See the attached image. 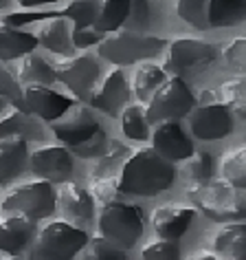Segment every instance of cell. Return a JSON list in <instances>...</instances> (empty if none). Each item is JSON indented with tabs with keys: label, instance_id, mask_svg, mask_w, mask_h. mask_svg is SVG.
I'll list each match as a JSON object with an SVG mask.
<instances>
[{
	"label": "cell",
	"instance_id": "1",
	"mask_svg": "<svg viewBox=\"0 0 246 260\" xmlns=\"http://www.w3.org/2000/svg\"><path fill=\"white\" fill-rule=\"evenodd\" d=\"M176 177V168L172 161L163 159L152 148L132 152L123 161L119 174V190L134 197H156L170 190Z\"/></svg>",
	"mask_w": 246,
	"mask_h": 260
},
{
	"label": "cell",
	"instance_id": "2",
	"mask_svg": "<svg viewBox=\"0 0 246 260\" xmlns=\"http://www.w3.org/2000/svg\"><path fill=\"white\" fill-rule=\"evenodd\" d=\"M187 197L200 212L216 223H237L244 218V197L242 190L229 185L222 179L193 181Z\"/></svg>",
	"mask_w": 246,
	"mask_h": 260
},
{
	"label": "cell",
	"instance_id": "3",
	"mask_svg": "<svg viewBox=\"0 0 246 260\" xmlns=\"http://www.w3.org/2000/svg\"><path fill=\"white\" fill-rule=\"evenodd\" d=\"M163 49H165V40L154 36H143L139 31H130V29L110 31L97 44V51H99L103 60L119 64V67H123V64L128 67V64H134L139 60L156 57Z\"/></svg>",
	"mask_w": 246,
	"mask_h": 260
},
{
	"label": "cell",
	"instance_id": "4",
	"mask_svg": "<svg viewBox=\"0 0 246 260\" xmlns=\"http://www.w3.org/2000/svg\"><path fill=\"white\" fill-rule=\"evenodd\" d=\"M88 234L66 220H53L44 225L35 236L29 260H70L88 243Z\"/></svg>",
	"mask_w": 246,
	"mask_h": 260
},
{
	"label": "cell",
	"instance_id": "5",
	"mask_svg": "<svg viewBox=\"0 0 246 260\" xmlns=\"http://www.w3.org/2000/svg\"><path fill=\"white\" fill-rule=\"evenodd\" d=\"M55 212V190L49 181H29L0 194V214H18V216L42 220Z\"/></svg>",
	"mask_w": 246,
	"mask_h": 260
},
{
	"label": "cell",
	"instance_id": "6",
	"mask_svg": "<svg viewBox=\"0 0 246 260\" xmlns=\"http://www.w3.org/2000/svg\"><path fill=\"white\" fill-rule=\"evenodd\" d=\"M99 236L110 240L119 249H132L143 234V210L139 205L112 203L99 210L97 218Z\"/></svg>",
	"mask_w": 246,
	"mask_h": 260
},
{
	"label": "cell",
	"instance_id": "7",
	"mask_svg": "<svg viewBox=\"0 0 246 260\" xmlns=\"http://www.w3.org/2000/svg\"><path fill=\"white\" fill-rule=\"evenodd\" d=\"M196 106V97L189 86L180 77H167L160 86L154 90L145 104V119L147 123H163V121H178L187 117Z\"/></svg>",
	"mask_w": 246,
	"mask_h": 260
},
{
	"label": "cell",
	"instance_id": "8",
	"mask_svg": "<svg viewBox=\"0 0 246 260\" xmlns=\"http://www.w3.org/2000/svg\"><path fill=\"white\" fill-rule=\"evenodd\" d=\"M196 102L198 106L196 110H191L189 128L198 139L216 141L233 133V115L224 104L218 102L216 90H202L196 97Z\"/></svg>",
	"mask_w": 246,
	"mask_h": 260
},
{
	"label": "cell",
	"instance_id": "9",
	"mask_svg": "<svg viewBox=\"0 0 246 260\" xmlns=\"http://www.w3.org/2000/svg\"><path fill=\"white\" fill-rule=\"evenodd\" d=\"M216 57V47L198 38H176L170 49H167L163 69L165 73H174L176 77L189 73V71H200L209 67Z\"/></svg>",
	"mask_w": 246,
	"mask_h": 260
},
{
	"label": "cell",
	"instance_id": "10",
	"mask_svg": "<svg viewBox=\"0 0 246 260\" xmlns=\"http://www.w3.org/2000/svg\"><path fill=\"white\" fill-rule=\"evenodd\" d=\"M55 80L64 84L77 100L90 102V95L95 90V84L99 80V64L93 55H73L66 62H60L53 67Z\"/></svg>",
	"mask_w": 246,
	"mask_h": 260
},
{
	"label": "cell",
	"instance_id": "11",
	"mask_svg": "<svg viewBox=\"0 0 246 260\" xmlns=\"http://www.w3.org/2000/svg\"><path fill=\"white\" fill-rule=\"evenodd\" d=\"M99 128V121L95 119L90 108H86L84 104H73L62 117L51 121V130L55 133V137L68 148L79 146L81 141L90 139Z\"/></svg>",
	"mask_w": 246,
	"mask_h": 260
},
{
	"label": "cell",
	"instance_id": "12",
	"mask_svg": "<svg viewBox=\"0 0 246 260\" xmlns=\"http://www.w3.org/2000/svg\"><path fill=\"white\" fill-rule=\"evenodd\" d=\"M31 172L49 183H64L73 177V154L60 146H42L29 154Z\"/></svg>",
	"mask_w": 246,
	"mask_h": 260
},
{
	"label": "cell",
	"instance_id": "13",
	"mask_svg": "<svg viewBox=\"0 0 246 260\" xmlns=\"http://www.w3.org/2000/svg\"><path fill=\"white\" fill-rule=\"evenodd\" d=\"M73 100L62 93H57L51 86L44 84H27L22 88V106L24 113L40 117L44 121H55L57 117H62L66 110L73 106Z\"/></svg>",
	"mask_w": 246,
	"mask_h": 260
},
{
	"label": "cell",
	"instance_id": "14",
	"mask_svg": "<svg viewBox=\"0 0 246 260\" xmlns=\"http://www.w3.org/2000/svg\"><path fill=\"white\" fill-rule=\"evenodd\" d=\"M55 207H60L66 223L75 227L88 225L95 216V201L88 194V190H84L77 183H68V181H64V185L57 190Z\"/></svg>",
	"mask_w": 246,
	"mask_h": 260
},
{
	"label": "cell",
	"instance_id": "15",
	"mask_svg": "<svg viewBox=\"0 0 246 260\" xmlns=\"http://www.w3.org/2000/svg\"><path fill=\"white\" fill-rule=\"evenodd\" d=\"M152 150L174 164V161L189 159L196 152V148H193V141L185 135L178 121H163L156 123L152 137Z\"/></svg>",
	"mask_w": 246,
	"mask_h": 260
},
{
	"label": "cell",
	"instance_id": "16",
	"mask_svg": "<svg viewBox=\"0 0 246 260\" xmlns=\"http://www.w3.org/2000/svg\"><path fill=\"white\" fill-rule=\"evenodd\" d=\"M128 100H130V84H128L126 73L121 69L108 71L101 86L93 90V95H90V104L95 108H99L101 113H106L108 117L119 115L126 108Z\"/></svg>",
	"mask_w": 246,
	"mask_h": 260
},
{
	"label": "cell",
	"instance_id": "17",
	"mask_svg": "<svg viewBox=\"0 0 246 260\" xmlns=\"http://www.w3.org/2000/svg\"><path fill=\"white\" fill-rule=\"evenodd\" d=\"M35 236V220L18 216V214H3L0 216V251L18 256L29 247Z\"/></svg>",
	"mask_w": 246,
	"mask_h": 260
},
{
	"label": "cell",
	"instance_id": "18",
	"mask_svg": "<svg viewBox=\"0 0 246 260\" xmlns=\"http://www.w3.org/2000/svg\"><path fill=\"white\" fill-rule=\"evenodd\" d=\"M196 216L193 207L185 205H160L152 212V227L158 238L178 240L189 230L191 220Z\"/></svg>",
	"mask_w": 246,
	"mask_h": 260
},
{
	"label": "cell",
	"instance_id": "19",
	"mask_svg": "<svg viewBox=\"0 0 246 260\" xmlns=\"http://www.w3.org/2000/svg\"><path fill=\"white\" fill-rule=\"evenodd\" d=\"M29 161V146L20 137L0 139V185H9L24 172Z\"/></svg>",
	"mask_w": 246,
	"mask_h": 260
},
{
	"label": "cell",
	"instance_id": "20",
	"mask_svg": "<svg viewBox=\"0 0 246 260\" xmlns=\"http://www.w3.org/2000/svg\"><path fill=\"white\" fill-rule=\"evenodd\" d=\"M70 34H73V24H70L66 18H51V20H44V24L37 29L35 40L37 44H42L47 51L55 55H73V40H70Z\"/></svg>",
	"mask_w": 246,
	"mask_h": 260
},
{
	"label": "cell",
	"instance_id": "21",
	"mask_svg": "<svg viewBox=\"0 0 246 260\" xmlns=\"http://www.w3.org/2000/svg\"><path fill=\"white\" fill-rule=\"evenodd\" d=\"M35 47H37V40L33 34H24L20 29L0 22V60L3 62L33 53Z\"/></svg>",
	"mask_w": 246,
	"mask_h": 260
},
{
	"label": "cell",
	"instance_id": "22",
	"mask_svg": "<svg viewBox=\"0 0 246 260\" xmlns=\"http://www.w3.org/2000/svg\"><path fill=\"white\" fill-rule=\"evenodd\" d=\"M5 137H20L24 141L29 139H42V126L37 123V117L24 113V110H14L7 117L0 119V139Z\"/></svg>",
	"mask_w": 246,
	"mask_h": 260
},
{
	"label": "cell",
	"instance_id": "23",
	"mask_svg": "<svg viewBox=\"0 0 246 260\" xmlns=\"http://www.w3.org/2000/svg\"><path fill=\"white\" fill-rule=\"evenodd\" d=\"M130 11V0H97V16L93 22V29L99 34H110L123 27Z\"/></svg>",
	"mask_w": 246,
	"mask_h": 260
},
{
	"label": "cell",
	"instance_id": "24",
	"mask_svg": "<svg viewBox=\"0 0 246 260\" xmlns=\"http://www.w3.org/2000/svg\"><path fill=\"white\" fill-rule=\"evenodd\" d=\"M244 243H246V225L242 220L237 223H229L222 230H218V234L213 236V249L216 253L224 258H237L244 256Z\"/></svg>",
	"mask_w": 246,
	"mask_h": 260
},
{
	"label": "cell",
	"instance_id": "25",
	"mask_svg": "<svg viewBox=\"0 0 246 260\" xmlns=\"http://www.w3.org/2000/svg\"><path fill=\"white\" fill-rule=\"evenodd\" d=\"M244 0H209L207 24L209 27H235L244 20Z\"/></svg>",
	"mask_w": 246,
	"mask_h": 260
},
{
	"label": "cell",
	"instance_id": "26",
	"mask_svg": "<svg viewBox=\"0 0 246 260\" xmlns=\"http://www.w3.org/2000/svg\"><path fill=\"white\" fill-rule=\"evenodd\" d=\"M18 80L24 86L27 84H44V86H49V84L55 82V73L53 67L42 55L27 53L20 57V64H18Z\"/></svg>",
	"mask_w": 246,
	"mask_h": 260
},
{
	"label": "cell",
	"instance_id": "27",
	"mask_svg": "<svg viewBox=\"0 0 246 260\" xmlns=\"http://www.w3.org/2000/svg\"><path fill=\"white\" fill-rule=\"evenodd\" d=\"M167 80V73L156 64H141L132 75V93L139 102L147 104L152 93Z\"/></svg>",
	"mask_w": 246,
	"mask_h": 260
},
{
	"label": "cell",
	"instance_id": "28",
	"mask_svg": "<svg viewBox=\"0 0 246 260\" xmlns=\"http://www.w3.org/2000/svg\"><path fill=\"white\" fill-rule=\"evenodd\" d=\"M220 172H222V181L229 185L244 190L246 185V150L242 146H237L235 150H229L222 157L220 164Z\"/></svg>",
	"mask_w": 246,
	"mask_h": 260
},
{
	"label": "cell",
	"instance_id": "29",
	"mask_svg": "<svg viewBox=\"0 0 246 260\" xmlns=\"http://www.w3.org/2000/svg\"><path fill=\"white\" fill-rule=\"evenodd\" d=\"M88 194L93 197L95 205L99 207H106V205H112V203H123V192L119 190V179L114 177H90V187H88Z\"/></svg>",
	"mask_w": 246,
	"mask_h": 260
},
{
	"label": "cell",
	"instance_id": "30",
	"mask_svg": "<svg viewBox=\"0 0 246 260\" xmlns=\"http://www.w3.org/2000/svg\"><path fill=\"white\" fill-rule=\"evenodd\" d=\"M121 128L126 133V137L134 141H145L150 137V123L145 119L143 106H126L121 110Z\"/></svg>",
	"mask_w": 246,
	"mask_h": 260
},
{
	"label": "cell",
	"instance_id": "31",
	"mask_svg": "<svg viewBox=\"0 0 246 260\" xmlns=\"http://www.w3.org/2000/svg\"><path fill=\"white\" fill-rule=\"evenodd\" d=\"M60 14H62V18H66L68 22L75 24L73 29L93 27L95 16H97V0H73Z\"/></svg>",
	"mask_w": 246,
	"mask_h": 260
},
{
	"label": "cell",
	"instance_id": "32",
	"mask_svg": "<svg viewBox=\"0 0 246 260\" xmlns=\"http://www.w3.org/2000/svg\"><path fill=\"white\" fill-rule=\"evenodd\" d=\"M216 93H218V102L224 104L231 110V115L244 117V80L242 77L224 82Z\"/></svg>",
	"mask_w": 246,
	"mask_h": 260
},
{
	"label": "cell",
	"instance_id": "33",
	"mask_svg": "<svg viewBox=\"0 0 246 260\" xmlns=\"http://www.w3.org/2000/svg\"><path fill=\"white\" fill-rule=\"evenodd\" d=\"M84 260H130V256H128L126 249H119L110 240L97 236V238H88Z\"/></svg>",
	"mask_w": 246,
	"mask_h": 260
},
{
	"label": "cell",
	"instance_id": "34",
	"mask_svg": "<svg viewBox=\"0 0 246 260\" xmlns=\"http://www.w3.org/2000/svg\"><path fill=\"white\" fill-rule=\"evenodd\" d=\"M207 5L209 0H176V11L185 22L196 29H207Z\"/></svg>",
	"mask_w": 246,
	"mask_h": 260
},
{
	"label": "cell",
	"instance_id": "35",
	"mask_svg": "<svg viewBox=\"0 0 246 260\" xmlns=\"http://www.w3.org/2000/svg\"><path fill=\"white\" fill-rule=\"evenodd\" d=\"M141 256L143 260H180V245L178 240L156 238L143 247Z\"/></svg>",
	"mask_w": 246,
	"mask_h": 260
},
{
	"label": "cell",
	"instance_id": "36",
	"mask_svg": "<svg viewBox=\"0 0 246 260\" xmlns=\"http://www.w3.org/2000/svg\"><path fill=\"white\" fill-rule=\"evenodd\" d=\"M191 181H207L213 177V157L207 152H193L185 166Z\"/></svg>",
	"mask_w": 246,
	"mask_h": 260
},
{
	"label": "cell",
	"instance_id": "37",
	"mask_svg": "<svg viewBox=\"0 0 246 260\" xmlns=\"http://www.w3.org/2000/svg\"><path fill=\"white\" fill-rule=\"evenodd\" d=\"M106 146H108V137H106V133H103V128H99L90 139L81 141L79 146L66 148V150L77 154V157H81V159H90V157H101L103 150H106Z\"/></svg>",
	"mask_w": 246,
	"mask_h": 260
},
{
	"label": "cell",
	"instance_id": "38",
	"mask_svg": "<svg viewBox=\"0 0 246 260\" xmlns=\"http://www.w3.org/2000/svg\"><path fill=\"white\" fill-rule=\"evenodd\" d=\"M0 97H3V100H9L18 110H24L20 82H18L16 77L3 67V62H0Z\"/></svg>",
	"mask_w": 246,
	"mask_h": 260
},
{
	"label": "cell",
	"instance_id": "39",
	"mask_svg": "<svg viewBox=\"0 0 246 260\" xmlns=\"http://www.w3.org/2000/svg\"><path fill=\"white\" fill-rule=\"evenodd\" d=\"M60 11H16V14H7L3 18V24H9V27H22V24L29 22H44L51 20V18H60Z\"/></svg>",
	"mask_w": 246,
	"mask_h": 260
},
{
	"label": "cell",
	"instance_id": "40",
	"mask_svg": "<svg viewBox=\"0 0 246 260\" xmlns=\"http://www.w3.org/2000/svg\"><path fill=\"white\" fill-rule=\"evenodd\" d=\"M150 22V7H147V0H130V11L123 24H128L130 31L145 29Z\"/></svg>",
	"mask_w": 246,
	"mask_h": 260
},
{
	"label": "cell",
	"instance_id": "41",
	"mask_svg": "<svg viewBox=\"0 0 246 260\" xmlns=\"http://www.w3.org/2000/svg\"><path fill=\"white\" fill-rule=\"evenodd\" d=\"M110 148L106 146V150H103V157L99 161V172L108 170V168H112L114 164H123V161L128 159V154H130V150H128V146H123L121 141H108Z\"/></svg>",
	"mask_w": 246,
	"mask_h": 260
},
{
	"label": "cell",
	"instance_id": "42",
	"mask_svg": "<svg viewBox=\"0 0 246 260\" xmlns=\"http://www.w3.org/2000/svg\"><path fill=\"white\" fill-rule=\"evenodd\" d=\"M244 60H246V40L244 38H235L231 44H226L224 62H226V67L244 69Z\"/></svg>",
	"mask_w": 246,
	"mask_h": 260
},
{
	"label": "cell",
	"instance_id": "43",
	"mask_svg": "<svg viewBox=\"0 0 246 260\" xmlns=\"http://www.w3.org/2000/svg\"><path fill=\"white\" fill-rule=\"evenodd\" d=\"M103 34H99L97 29L93 27H84V29H73L70 34V40H73V47L77 49H88V47H95V44L101 42Z\"/></svg>",
	"mask_w": 246,
	"mask_h": 260
},
{
	"label": "cell",
	"instance_id": "44",
	"mask_svg": "<svg viewBox=\"0 0 246 260\" xmlns=\"http://www.w3.org/2000/svg\"><path fill=\"white\" fill-rule=\"evenodd\" d=\"M22 7H40V5H53L57 0H18Z\"/></svg>",
	"mask_w": 246,
	"mask_h": 260
},
{
	"label": "cell",
	"instance_id": "45",
	"mask_svg": "<svg viewBox=\"0 0 246 260\" xmlns=\"http://www.w3.org/2000/svg\"><path fill=\"white\" fill-rule=\"evenodd\" d=\"M189 260H220V258L213 256V253H209V251H198L196 256H191Z\"/></svg>",
	"mask_w": 246,
	"mask_h": 260
},
{
	"label": "cell",
	"instance_id": "46",
	"mask_svg": "<svg viewBox=\"0 0 246 260\" xmlns=\"http://www.w3.org/2000/svg\"><path fill=\"white\" fill-rule=\"evenodd\" d=\"M0 260H20V256H11V253H0Z\"/></svg>",
	"mask_w": 246,
	"mask_h": 260
},
{
	"label": "cell",
	"instance_id": "47",
	"mask_svg": "<svg viewBox=\"0 0 246 260\" xmlns=\"http://www.w3.org/2000/svg\"><path fill=\"white\" fill-rule=\"evenodd\" d=\"M5 106H7V100H3V97H0V113L5 110Z\"/></svg>",
	"mask_w": 246,
	"mask_h": 260
},
{
	"label": "cell",
	"instance_id": "48",
	"mask_svg": "<svg viewBox=\"0 0 246 260\" xmlns=\"http://www.w3.org/2000/svg\"><path fill=\"white\" fill-rule=\"evenodd\" d=\"M5 5H7V0H0V9H3V7H5Z\"/></svg>",
	"mask_w": 246,
	"mask_h": 260
},
{
	"label": "cell",
	"instance_id": "49",
	"mask_svg": "<svg viewBox=\"0 0 246 260\" xmlns=\"http://www.w3.org/2000/svg\"><path fill=\"white\" fill-rule=\"evenodd\" d=\"M233 260H246V256H237V258H233Z\"/></svg>",
	"mask_w": 246,
	"mask_h": 260
}]
</instances>
